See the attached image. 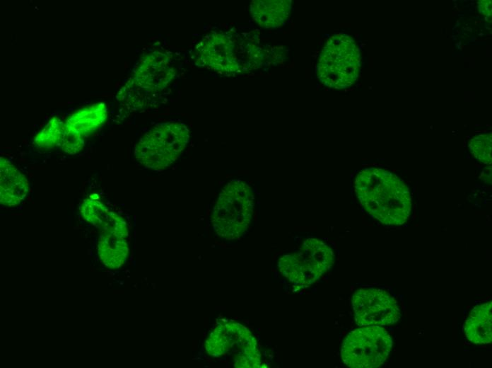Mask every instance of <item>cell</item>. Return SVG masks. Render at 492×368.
Segmentation results:
<instances>
[{
	"label": "cell",
	"mask_w": 492,
	"mask_h": 368,
	"mask_svg": "<svg viewBox=\"0 0 492 368\" xmlns=\"http://www.w3.org/2000/svg\"><path fill=\"white\" fill-rule=\"evenodd\" d=\"M65 133V123L54 117L34 138L35 144L42 149L60 146Z\"/></svg>",
	"instance_id": "obj_17"
},
{
	"label": "cell",
	"mask_w": 492,
	"mask_h": 368,
	"mask_svg": "<svg viewBox=\"0 0 492 368\" xmlns=\"http://www.w3.org/2000/svg\"><path fill=\"white\" fill-rule=\"evenodd\" d=\"M254 205L253 192L247 183L241 180L228 182L221 190L211 215L217 236L225 240L243 236L250 225Z\"/></svg>",
	"instance_id": "obj_5"
},
{
	"label": "cell",
	"mask_w": 492,
	"mask_h": 368,
	"mask_svg": "<svg viewBox=\"0 0 492 368\" xmlns=\"http://www.w3.org/2000/svg\"><path fill=\"white\" fill-rule=\"evenodd\" d=\"M107 117L105 103L91 104L77 110L66 120L65 133L84 139L102 126Z\"/></svg>",
	"instance_id": "obj_13"
},
{
	"label": "cell",
	"mask_w": 492,
	"mask_h": 368,
	"mask_svg": "<svg viewBox=\"0 0 492 368\" xmlns=\"http://www.w3.org/2000/svg\"><path fill=\"white\" fill-rule=\"evenodd\" d=\"M175 73L168 54L159 51L146 54L135 66L132 76L119 91L117 98L127 105L141 108L146 104V95L165 88Z\"/></svg>",
	"instance_id": "obj_8"
},
{
	"label": "cell",
	"mask_w": 492,
	"mask_h": 368,
	"mask_svg": "<svg viewBox=\"0 0 492 368\" xmlns=\"http://www.w3.org/2000/svg\"><path fill=\"white\" fill-rule=\"evenodd\" d=\"M205 350L213 357H229L238 368L266 367L257 342L245 326L234 321L220 322L205 341Z\"/></svg>",
	"instance_id": "obj_6"
},
{
	"label": "cell",
	"mask_w": 492,
	"mask_h": 368,
	"mask_svg": "<svg viewBox=\"0 0 492 368\" xmlns=\"http://www.w3.org/2000/svg\"><path fill=\"white\" fill-rule=\"evenodd\" d=\"M291 11V0H254L250 5L252 20L265 29L278 28L285 25Z\"/></svg>",
	"instance_id": "obj_12"
},
{
	"label": "cell",
	"mask_w": 492,
	"mask_h": 368,
	"mask_svg": "<svg viewBox=\"0 0 492 368\" xmlns=\"http://www.w3.org/2000/svg\"><path fill=\"white\" fill-rule=\"evenodd\" d=\"M29 190L26 177L8 159L0 158V202L8 207L20 204Z\"/></svg>",
	"instance_id": "obj_11"
},
{
	"label": "cell",
	"mask_w": 492,
	"mask_h": 368,
	"mask_svg": "<svg viewBox=\"0 0 492 368\" xmlns=\"http://www.w3.org/2000/svg\"><path fill=\"white\" fill-rule=\"evenodd\" d=\"M492 302L491 301L474 307L464 326L466 338L474 344L484 345L492 340Z\"/></svg>",
	"instance_id": "obj_14"
},
{
	"label": "cell",
	"mask_w": 492,
	"mask_h": 368,
	"mask_svg": "<svg viewBox=\"0 0 492 368\" xmlns=\"http://www.w3.org/2000/svg\"><path fill=\"white\" fill-rule=\"evenodd\" d=\"M355 194L365 212L383 224L402 225L408 220L412 199L408 185L392 171L363 168L354 180Z\"/></svg>",
	"instance_id": "obj_2"
},
{
	"label": "cell",
	"mask_w": 492,
	"mask_h": 368,
	"mask_svg": "<svg viewBox=\"0 0 492 368\" xmlns=\"http://www.w3.org/2000/svg\"><path fill=\"white\" fill-rule=\"evenodd\" d=\"M478 8L480 13L487 17L491 16V1L481 0L478 1Z\"/></svg>",
	"instance_id": "obj_20"
},
{
	"label": "cell",
	"mask_w": 492,
	"mask_h": 368,
	"mask_svg": "<svg viewBox=\"0 0 492 368\" xmlns=\"http://www.w3.org/2000/svg\"><path fill=\"white\" fill-rule=\"evenodd\" d=\"M351 303L355 321L359 326L392 325L401 316L397 301L382 289H360L353 294Z\"/></svg>",
	"instance_id": "obj_10"
},
{
	"label": "cell",
	"mask_w": 492,
	"mask_h": 368,
	"mask_svg": "<svg viewBox=\"0 0 492 368\" xmlns=\"http://www.w3.org/2000/svg\"><path fill=\"white\" fill-rule=\"evenodd\" d=\"M189 139L187 126L179 122H163L147 131L135 146L134 155L144 166L161 170L175 161Z\"/></svg>",
	"instance_id": "obj_7"
},
{
	"label": "cell",
	"mask_w": 492,
	"mask_h": 368,
	"mask_svg": "<svg viewBox=\"0 0 492 368\" xmlns=\"http://www.w3.org/2000/svg\"><path fill=\"white\" fill-rule=\"evenodd\" d=\"M197 64L225 75H235L258 69L271 59L269 48L262 45L253 32L211 31L194 50Z\"/></svg>",
	"instance_id": "obj_1"
},
{
	"label": "cell",
	"mask_w": 492,
	"mask_h": 368,
	"mask_svg": "<svg viewBox=\"0 0 492 368\" xmlns=\"http://www.w3.org/2000/svg\"><path fill=\"white\" fill-rule=\"evenodd\" d=\"M361 69L360 48L349 35L330 36L318 56L316 75L325 86L343 89L358 80Z\"/></svg>",
	"instance_id": "obj_4"
},
{
	"label": "cell",
	"mask_w": 492,
	"mask_h": 368,
	"mask_svg": "<svg viewBox=\"0 0 492 368\" xmlns=\"http://www.w3.org/2000/svg\"><path fill=\"white\" fill-rule=\"evenodd\" d=\"M83 218L99 231L98 252L101 262L112 269L122 266L129 253L128 228L124 219L91 195L81 204Z\"/></svg>",
	"instance_id": "obj_3"
},
{
	"label": "cell",
	"mask_w": 492,
	"mask_h": 368,
	"mask_svg": "<svg viewBox=\"0 0 492 368\" xmlns=\"http://www.w3.org/2000/svg\"><path fill=\"white\" fill-rule=\"evenodd\" d=\"M469 148L473 156L484 164L491 163L492 137L491 133L480 134L469 142Z\"/></svg>",
	"instance_id": "obj_18"
},
{
	"label": "cell",
	"mask_w": 492,
	"mask_h": 368,
	"mask_svg": "<svg viewBox=\"0 0 492 368\" xmlns=\"http://www.w3.org/2000/svg\"><path fill=\"white\" fill-rule=\"evenodd\" d=\"M393 342L387 330L378 326H363L350 332L344 338L341 357L351 368H375L387 360Z\"/></svg>",
	"instance_id": "obj_9"
},
{
	"label": "cell",
	"mask_w": 492,
	"mask_h": 368,
	"mask_svg": "<svg viewBox=\"0 0 492 368\" xmlns=\"http://www.w3.org/2000/svg\"><path fill=\"white\" fill-rule=\"evenodd\" d=\"M278 268L283 277L298 287H307L320 278L298 251L282 255L279 259Z\"/></svg>",
	"instance_id": "obj_15"
},
{
	"label": "cell",
	"mask_w": 492,
	"mask_h": 368,
	"mask_svg": "<svg viewBox=\"0 0 492 368\" xmlns=\"http://www.w3.org/2000/svg\"><path fill=\"white\" fill-rule=\"evenodd\" d=\"M83 146L84 139L64 133L60 147L67 154H75L79 152Z\"/></svg>",
	"instance_id": "obj_19"
},
{
	"label": "cell",
	"mask_w": 492,
	"mask_h": 368,
	"mask_svg": "<svg viewBox=\"0 0 492 368\" xmlns=\"http://www.w3.org/2000/svg\"><path fill=\"white\" fill-rule=\"evenodd\" d=\"M298 252L320 277L327 272L334 263L335 255L333 250L317 238L305 239Z\"/></svg>",
	"instance_id": "obj_16"
}]
</instances>
